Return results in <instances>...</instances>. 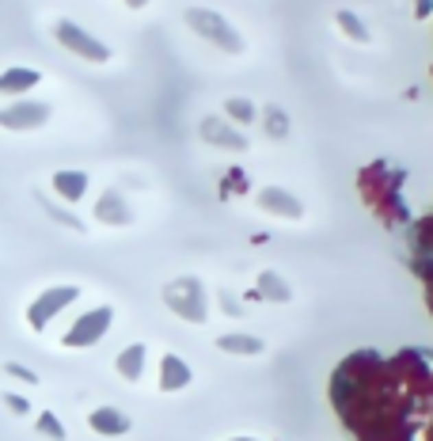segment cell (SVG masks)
<instances>
[{"instance_id": "6da1fadb", "label": "cell", "mask_w": 433, "mask_h": 441, "mask_svg": "<svg viewBox=\"0 0 433 441\" xmlns=\"http://www.w3.org/2000/svg\"><path fill=\"white\" fill-rule=\"evenodd\" d=\"M76 297H80L76 286H54V289H46V293H38L31 301V308H27V324H31V331H46L49 319L58 316V312H65Z\"/></svg>"}, {"instance_id": "7a4b0ae2", "label": "cell", "mask_w": 433, "mask_h": 441, "mask_svg": "<svg viewBox=\"0 0 433 441\" xmlns=\"http://www.w3.org/2000/svg\"><path fill=\"white\" fill-rule=\"evenodd\" d=\"M49 118V106L38 103V99H16L12 106L0 111V126L4 130H38Z\"/></svg>"}, {"instance_id": "3957f363", "label": "cell", "mask_w": 433, "mask_h": 441, "mask_svg": "<svg viewBox=\"0 0 433 441\" xmlns=\"http://www.w3.org/2000/svg\"><path fill=\"white\" fill-rule=\"evenodd\" d=\"M110 327V308H91L88 316H80L73 327L65 331V346H91L103 339V331Z\"/></svg>"}, {"instance_id": "277c9868", "label": "cell", "mask_w": 433, "mask_h": 441, "mask_svg": "<svg viewBox=\"0 0 433 441\" xmlns=\"http://www.w3.org/2000/svg\"><path fill=\"white\" fill-rule=\"evenodd\" d=\"M54 34H58L61 46L73 49V54H80V58H88V61H106V46H103V42H95L88 31H80L76 23H58V27H54Z\"/></svg>"}, {"instance_id": "5b68a950", "label": "cell", "mask_w": 433, "mask_h": 441, "mask_svg": "<svg viewBox=\"0 0 433 441\" xmlns=\"http://www.w3.org/2000/svg\"><path fill=\"white\" fill-rule=\"evenodd\" d=\"M38 80H42L38 69H27V65L4 69V73H0V95H27Z\"/></svg>"}, {"instance_id": "8992f818", "label": "cell", "mask_w": 433, "mask_h": 441, "mask_svg": "<svg viewBox=\"0 0 433 441\" xmlns=\"http://www.w3.org/2000/svg\"><path fill=\"white\" fill-rule=\"evenodd\" d=\"M91 430L106 433V438H118V433L130 430V418H126L122 411H115V407H99V411H91Z\"/></svg>"}, {"instance_id": "52a82bcc", "label": "cell", "mask_w": 433, "mask_h": 441, "mask_svg": "<svg viewBox=\"0 0 433 441\" xmlns=\"http://www.w3.org/2000/svg\"><path fill=\"white\" fill-rule=\"evenodd\" d=\"M54 190H58V198H65V202H80L84 190H88V175L84 172H58L54 175Z\"/></svg>"}, {"instance_id": "ba28073f", "label": "cell", "mask_w": 433, "mask_h": 441, "mask_svg": "<svg viewBox=\"0 0 433 441\" xmlns=\"http://www.w3.org/2000/svg\"><path fill=\"white\" fill-rule=\"evenodd\" d=\"M141 361H145V346H130V350L118 354V373L133 381V376L141 373Z\"/></svg>"}, {"instance_id": "9c48e42d", "label": "cell", "mask_w": 433, "mask_h": 441, "mask_svg": "<svg viewBox=\"0 0 433 441\" xmlns=\"http://www.w3.org/2000/svg\"><path fill=\"white\" fill-rule=\"evenodd\" d=\"M187 381V365L175 358H164V388H175V384Z\"/></svg>"}, {"instance_id": "30bf717a", "label": "cell", "mask_w": 433, "mask_h": 441, "mask_svg": "<svg viewBox=\"0 0 433 441\" xmlns=\"http://www.w3.org/2000/svg\"><path fill=\"white\" fill-rule=\"evenodd\" d=\"M38 430L42 433H46V438H65V426H61V418L58 415H49V411H46V415H38Z\"/></svg>"}, {"instance_id": "8fae6325", "label": "cell", "mask_w": 433, "mask_h": 441, "mask_svg": "<svg viewBox=\"0 0 433 441\" xmlns=\"http://www.w3.org/2000/svg\"><path fill=\"white\" fill-rule=\"evenodd\" d=\"M4 373L16 376V381H27V384L38 381V373H34V369H27V365H19V361H8V365H4Z\"/></svg>"}, {"instance_id": "7c38bea8", "label": "cell", "mask_w": 433, "mask_h": 441, "mask_svg": "<svg viewBox=\"0 0 433 441\" xmlns=\"http://www.w3.org/2000/svg\"><path fill=\"white\" fill-rule=\"evenodd\" d=\"M4 403H8V411H12V415H27V411H31V403H27L23 396H16V392H12V396H4Z\"/></svg>"}, {"instance_id": "4fadbf2b", "label": "cell", "mask_w": 433, "mask_h": 441, "mask_svg": "<svg viewBox=\"0 0 433 441\" xmlns=\"http://www.w3.org/2000/svg\"><path fill=\"white\" fill-rule=\"evenodd\" d=\"M133 4H137V0H133Z\"/></svg>"}]
</instances>
